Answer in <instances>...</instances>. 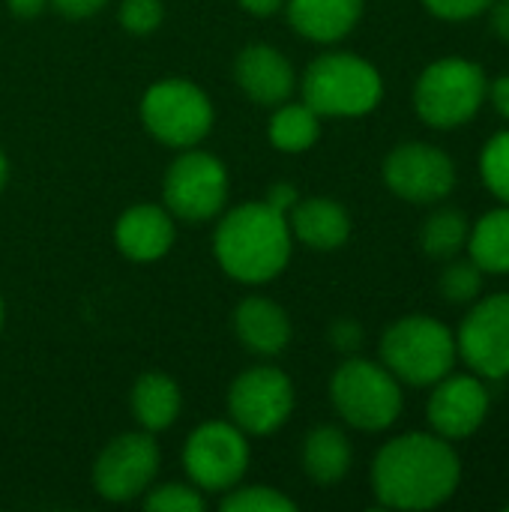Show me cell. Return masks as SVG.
Masks as SVG:
<instances>
[{
  "label": "cell",
  "instance_id": "1",
  "mask_svg": "<svg viewBox=\"0 0 509 512\" xmlns=\"http://www.w3.org/2000/svg\"><path fill=\"white\" fill-rule=\"evenodd\" d=\"M462 480V462L447 438L408 432L381 447L372 465V489L390 510H435Z\"/></svg>",
  "mask_w": 509,
  "mask_h": 512
},
{
  "label": "cell",
  "instance_id": "2",
  "mask_svg": "<svg viewBox=\"0 0 509 512\" xmlns=\"http://www.w3.org/2000/svg\"><path fill=\"white\" fill-rule=\"evenodd\" d=\"M213 252L219 267L246 285L276 279L291 261V225L288 216L267 201H249L234 207L216 228Z\"/></svg>",
  "mask_w": 509,
  "mask_h": 512
},
{
  "label": "cell",
  "instance_id": "3",
  "mask_svg": "<svg viewBox=\"0 0 509 512\" xmlns=\"http://www.w3.org/2000/svg\"><path fill=\"white\" fill-rule=\"evenodd\" d=\"M381 96V72L351 51L321 54L303 75V102L318 117H363L381 105Z\"/></svg>",
  "mask_w": 509,
  "mask_h": 512
},
{
  "label": "cell",
  "instance_id": "4",
  "mask_svg": "<svg viewBox=\"0 0 509 512\" xmlns=\"http://www.w3.org/2000/svg\"><path fill=\"white\" fill-rule=\"evenodd\" d=\"M459 357L456 336L432 315H408L387 327L381 339L384 366L411 387L438 384Z\"/></svg>",
  "mask_w": 509,
  "mask_h": 512
},
{
  "label": "cell",
  "instance_id": "5",
  "mask_svg": "<svg viewBox=\"0 0 509 512\" xmlns=\"http://www.w3.org/2000/svg\"><path fill=\"white\" fill-rule=\"evenodd\" d=\"M330 399L339 417L360 432H384L402 414L399 378L372 360H348L336 369L330 381Z\"/></svg>",
  "mask_w": 509,
  "mask_h": 512
},
{
  "label": "cell",
  "instance_id": "6",
  "mask_svg": "<svg viewBox=\"0 0 509 512\" xmlns=\"http://www.w3.org/2000/svg\"><path fill=\"white\" fill-rule=\"evenodd\" d=\"M489 93L486 72L465 57H444L423 69L414 87V108L435 129H456L477 117Z\"/></svg>",
  "mask_w": 509,
  "mask_h": 512
},
{
  "label": "cell",
  "instance_id": "7",
  "mask_svg": "<svg viewBox=\"0 0 509 512\" xmlns=\"http://www.w3.org/2000/svg\"><path fill=\"white\" fill-rule=\"evenodd\" d=\"M141 120L153 138L186 150L204 141L213 129V105L198 84L186 78H165L144 93Z\"/></svg>",
  "mask_w": 509,
  "mask_h": 512
},
{
  "label": "cell",
  "instance_id": "8",
  "mask_svg": "<svg viewBox=\"0 0 509 512\" xmlns=\"http://www.w3.org/2000/svg\"><path fill=\"white\" fill-rule=\"evenodd\" d=\"M183 468L195 489L201 492H228L234 489L249 468V441L246 432L234 423H201L183 447Z\"/></svg>",
  "mask_w": 509,
  "mask_h": 512
},
{
  "label": "cell",
  "instance_id": "9",
  "mask_svg": "<svg viewBox=\"0 0 509 512\" xmlns=\"http://www.w3.org/2000/svg\"><path fill=\"white\" fill-rule=\"evenodd\" d=\"M162 198L174 216L207 222L219 216L228 201V171L216 156L186 147V153H180L165 171Z\"/></svg>",
  "mask_w": 509,
  "mask_h": 512
},
{
  "label": "cell",
  "instance_id": "10",
  "mask_svg": "<svg viewBox=\"0 0 509 512\" xmlns=\"http://www.w3.org/2000/svg\"><path fill=\"white\" fill-rule=\"evenodd\" d=\"M228 411L246 435H273L294 411V384L282 369L255 366L231 384Z\"/></svg>",
  "mask_w": 509,
  "mask_h": 512
},
{
  "label": "cell",
  "instance_id": "11",
  "mask_svg": "<svg viewBox=\"0 0 509 512\" xmlns=\"http://www.w3.org/2000/svg\"><path fill=\"white\" fill-rule=\"evenodd\" d=\"M159 471V447L150 438V432H129L99 453L93 465V486L96 492L111 501L123 504L138 495H144Z\"/></svg>",
  "mask_w": 509,
  "mask_h": 512
},
{
  "label": "cell",
  "instance_id": "12",
  "mask_svg": "<svg viewBox=\"0 0 509 512\" xmlns=\"http://www.w3.org/2000/svg\"><path fill=\"white\" fill-rule=\"evenodd\" d=\"M384 183L411 204L444 201L456 186V162L435 144H399L384 162Z\"/></svg>",
  "mask_w": 509,
  "mask_h": 512
},
{
  "label": "cell",
  "instance_id": "13",
  "mask_svg": "<svg viewBox=\"0 0 509 512\" xmlns=\"http://www.w3.org/2000/svg\"><path fill=\"white\" fill-rule=\"evenodd\" d=\"M459 357L474 369V375L489 381H504L509 375V294H495L474 303L465 318L459 339Z\"/></svg>",
  "mask_w": 509,
  "mask_h": 512
},
{
  "label": "cell",
  "instance_id": "14",
  "mask_svg": "<svg viewBox=\"0 0 509 512\" xmlns=\"http://www.w3.org/2000/svg\"><path fill=\"white\" fill-rule=\"evenodd\" d=\"M489 390L480 375H444L429 399V423L447 441L471 438L489 417Z\"/></svg>",
  "mask_w": 509,
  "mask_h": 512
},
{
  "label": "cell",
  "instance_id": "15",
  "mask_svg": "<svg viewBox=\"0 0 509 512\" xmlns=\"http://www.w3.org/2000/svg\"><path fill=\"white\" fill-rule=\"evenodd\" d=\"M234 78L240 90L258 105H282L297 87L291 60L273 45H249L237 54Z\"/></svg>",
  "mask_w": 509,
  "mask_h": 512
},
{
  "label": "cell",
  "instance_id": "16",
  "mask_svg": "<svg viewBox=\"0 0 509 512\" xmlns=\"http://www.w3.org/2000/svg\"><path fill=\"white\" fill-rule=\"evenodd\" d=\"M114 240H117V249L132 261H141V264L159 261L174 246L171 210H165L159 204L129 207L114 225Z\"/></svg>",
  "mask_w": 509,
  "mask_h": 512
},
{
  "label": "cell",
  "instance_id": "17",
  "mask_svg": "<svg viewBox=\"0 0 509 512\" xmlns=\"http://www.w3.org/2000/svg\"><path fill=\"white\" fill-rule=\"evenodd\" d=\"M291 234L318 252H333L351 237V216L333 198H300L288 213Z\"/></svg>",
  "mask_w": 509,
  "mask_h": 512
},
{
  "label": "cell",
  "instance_id": "18",
  "mask_svg": "<svg viewBox=\"0 0 509 512\" xmlns=\"http://www.w3.org/2000/svg\"><path fill=\"white\" fill-rule=\"evenodd\" d=\"M234 330L237 339L261 357H276L291 342L288 312L267 297H246L234 309Z\"/></svg>",
  "mask_w": 509,
  "mask_h": 512
},
{
  "label": "cell",
  "instance_id": "19",
  "mask_svg": "<svg viewBox=\"0 0 509 512\" xmlns=\"http://www.w3.org/2000/svg\"><path fill=\"white\" fill-rule=\"evenodd\" d=\"M366 0H285L291 27L312 42H339L348 36Z\"/></svg>",
  "mask_w": 509,
  "mask_h": 512
},
{
  "label": "cell",
  "instance_id": "20",
  "mask_svg": "<svg viewBox=\"0 0 509 512\" xmlns=\"http://www.w3.org/2000/svg\"><path fill=\"white\" fill-rule=\"evenodd\" d=\"M183 408V396L177 381L162 372H144L132 387V414L144 432L168 429Z\"/></svg>",
  "mask_w": 509,
  "mask_h": 512
},
{
  "label": "cell",
  "instance_id": "21",
  "mask_svg": "<svg viewBox=\"0 0 509 512\" xmlns=\"http://www.w3.org/2000/svg\"><path fill=\"white\" fill-rule=\"evenodd\" d=\"M351 459V444L336 426H318L303 441V471L321 486L345 480V474L351 471Z\"/></svg>",
  "mask_w": 509,
  "mask_h": 512
},
{
  "label": "cell",
  "instance_id": "22",
  "mask_svg": "<svg viewBox=\"0 0 509 512\" xmlns=\"http://www.w3.org/2000/svg\"><path fill=\"white\" fill-rule=\"evenodd\" d=\"M468 249L483 273H509V204L489 210L471 228Z\"/></svg>",
  "mask_w": 509,
  "mask_h": 512
},
{
  "label": "cell",
  "instance_id": "23",
  "mask_svg": "<svg viewBox=\"0 0 509 512\" xmlns=\"http://www.w3.org/2000/svg\"><path fill=\"white\" fill-rule=\"evenodd\" d=\"M321 135V117L306 102H282L270 120V141L285 153L309 150Z\"/></svg>",
  "mask_w": 509,
  "mask_h": 512
},
{
  "label": "cell",
  "instance_id": "24",
  "mask_svg": "<svg viewBox=\"0 0 509 512\" xmlns=\"http://www.w3.org/2000/svg\"><path fill=\"white\" fill-rule=\"evenodd\" d=\"M468 234H471L468 219L453 207H441L423 222L420 243L423 252L432 258H453L468 246Z\"/></svg>",
  "mask_w": 509,
  "mask_h": 512
},
{
  "label": "cell",
  "instance_id": "25",
  "mask_svg": "<svg viewBox=\"0 0 509 512\" xmlns=\"http://www.w3.org/2000/svg\"><path fill=\"white\" fill-rule=\"evenodd\" d=\"M480 177L498 201L509 204V129L486 141L480 153Z\"/></svg>",
  "mask_w": 509,
  "mask_h": 512
},
{
  "label": "cell",
  "instance_id": "26",
  "mask_svg": "<svg viewBox=\"0 0 509 512\" xmlns=\"http://www.w3.org/2000/svg\"><path fill=\"white\" fill-rule=\"evenodd\" d=\"M225 512H294L297 504L270 486H246V489H228V498L222 501Z\"/></svg>",
  "mask_w": 509,
  "mask_h": 512
},
{
  "label": "cell",
  "instance_id": "27",
  "mask_svg": "<svg viewBox=\"0 0 509 512\" xmlns=\"http://www.w3.org/2000/svg\"><path fill=\"white\" fill-rule=\"evenodd\" d=\"M483 291V270L474 261H456L441 273V294L450 303H474Z\"/></svg>",
  "mask_w": 509,
  "mask_h": 512
},
{
  "label": "cell",
  "instance_id": "28",
  "mask_svg": "<svg viewBox=\"0 0 509 512\" xmlns=\"http://www.w3.org/2000/svg\"><path fill=\"white\" fill-rule=\"evenodd\" d=\"M144 507L150 512H201L204 510V498L198 495L195 486L165 483V486H159V489H153L147 495Z\"/></svg>",
  "mask_w": 509,
  "mask_h": 512
},
{
  "label": "cell",
  "instance_id": "29",
  "mask_svg": "<svg viewBox=\"0 0 509 512\" xmlns=\"http://www.w3.org/2000/svg\"><path fill=\"white\" fill-rule=\"evenodd\" d=\"M117 18L132 36H147L159 30L165 9H162V0H123Z\"/></svg>",
  "mask_w": 509,
  "mask_h": 512
},
{
  "label": "cell",
  "instance_id": "30",
  "mask_svg": "<svg viewBox=\"0 0 509 512\" xmlns=\"http://www.w3.org/2000/svg\"><path fill=\"white\" fill-rule=\"evenodd\" d=\"M423 6L435 18H444V21H468V18L483 15L492 6V0H423Z\"/></svg>",
  "mask_w": 509,
  "mask_h": 512
},
{
  "label": "cell",
  "instance_id": "31",
  "mask_svg": "<svg viewBox=\"0 0 509 512\" xmlns=\"http://www.w3.org/2000/svg\"><path fill=\"white\" fill-rule=\"evenodd\" d=\"M330 339H333V345H336L339 351H357V348L363 345V330H360V324H357V321L342 318V321H336V324H333Z\"/></svg>",
  "mask_w": 509,
  "mask_h": 512
},
{
  "label": "cell",
  "instance_id": "32",
  "mask_svg": "<svg viewBox=\"0 0 509 512\" xmlns=\"http://www.w3.org/2000/svg\"><path fill=\"white\" fill-rule=\"evenodd\" d=\"M54 9L66 18H90L96 15L108 0H51Z\"/></svg>",
  "mask_w": 509,
  "mask_h": 512
},
{
  "label": "cell",
  "instance_id": "33",
  "mask_svg": "<svg viewBox=\"0 0 509 512\" xmlns=\"http://www.w3.org/2000/svg\"><path fill=\"white\" fill-rule=\"evenodd\" d=\"M264 201H267L270 207H276L279 213H285V216H288V213H291V207L300 201V195H297V189H294L291 183H276V186L267 192V198H264Z\"/></svg>",
  "mask_w": 509,
  "mask_h": 512
},
{
  "label": "cell",
  "instance_id": "34",
  "mask_svg": "<svg viewBox=\"0 0 509 512\" xmlns=\"http://www.w3.org/2000/svg\"><path fill=\"white\" fill-rule=\"evenodd\" d=\"M486 96L492 99L495 111L509 120V72L507 75H501V78H495V81L489 84V93H486Z\"/></svg>",
  "mask_w": 509,
  "mask_h": 512
},
{
  "label": "cell",
  "instance_id": "35",
  "mask_svg": "<svg viewBox=\"0 0 509 512\" xmlns=\"http://www.w3.org/2000/svg\"><path fill=\"white\" fill-rule=\"evenodd\" d=\"M489 12H492V30H495V36L509 42V0H492Z\"/></svg>",
  "mask_w": 509,
  "mask_h": 512
},
{
  "label": "cell",
  "instance_id": "36",
  "mask_svg": "<svg viewBox=\"0 0 509 512\" xmlns=\"http://www.w3.org/2000/svg\"><path fill=\"white\" fill-rule=\"evenodd\" d=\"M6 3H9L12 15H18V18H36L48 6V0H6Z\"/></svg>",
  "mask_w": 509,
  "mask_h": 512
},
{
  "label": "cell",
  "instance_id": "37",
  "mask_svg": "<svg viewBox=\"0 0 509 512\" xmlns=\"http://www.w3.org/2000/svg\"><path fill=\"white\" fill-rule=\"evenodd\" d=\"M243 9H249L252 15H273L285 6V0H237Z\"/></svg>",
  "mask_w": 509,
  "mask_h": 512
},
{
  "label": "cell",
  "instance_id": "38",
  "mask_svg": "<svg viewBox=\"0 0 509 512\" xmlns=\"http://www.w3.org/2000/svg\"><path fill=\"white\" fill-rule=\"evenodd\" d=\"M6 180H9V162H6V153L0 150V192L6 186Z\"/></svg>",
  "mask_w": 509,
  "mask_h": 512
},
{
  "label": "cell",
  "instance_id": "39",
  "mask_svg": "<svg viewBox=\"0 0 509 512\" xmlns=\"http://www.w3.org/2000/svg\"><path fill=\"white\" fill-rule=\"evenodd\" d=\"M3 315H6V312H3V297H0V330H3Z\"/></svg>",
  "mask_w": 509,
  "mask_h": 512
},
{
  "label": "cell",
  "instance_id": "40",
  "mask_svg": "<svg viewBox=\"0 0 509 512\" xmlns=\"http://www.w3.org/2000/svg\"><path fill=\"white\" fill-rule=\"evenodd\" d=\"M507 512H509V504H507Z\"/></svg>",
  "mask_w": 509,
  "mask_h": 512
}]
</instances>
